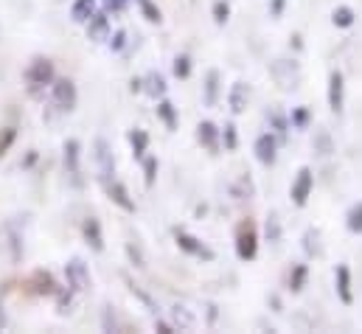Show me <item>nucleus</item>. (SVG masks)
Returning <instances> with one entry per match:
<instances>
[{
	"mask_svg": "<svg viewBox=\"0 0 362 334\" xmlns=\"http://www.w3.org/2000/svg\"><path fill=\"white\" fill-rule=\"evenodd\" d=\"M57 79V71H54V62L45 59V57H37L28 68H25V87L31 96H42Z\"/></svg>",
	"mask_w": 362,
	"mask_h": 334,
	"instance_id": "f257e3e1",
	"label": "nucleus"
},
{
	"mask_svg": "<svg viewBox=\"0 0 362 334\" xmlns=\"http://www.w3.org/2000/svg\"><path fill=\"white\" fill-rule=\"evenodd\" d=\"M270 76H272V82L278 84L284 93L298 90V87H300V82H303L300 62H298V59H286V57H281V59H275V62H272Z\"/></svg>",
	"mask_w": 362,
	"mask_h": 334,
	"instance_id": "f03ea898",
	"label": "nucleus"
},
{
	"mask_svg": "<svg viewBox=\"0 0 362 334\" xmlns=\"http://www.w3.org/2000/svg\"><path fill=\"white\" fill-rule=\"evenodd\" d=\"M62 163H65V174L71 177V183L76 185V188H82V144L76 141V138H68L65 141V146H62Z\"/></svg>",
	"mask_w": 362,
	"mask_h": 334,
	"instance_id": "7ed1b4c3",
	"label": "nucleus"
},
{
	"mask_svg": "<svg viewBox=\"0 0 362 334\" xmlns=\"http://www.w3.org/2000/svg\"><path fill=\"white\" fill-rule=\"evenodd\" d=\"M259 253V234H256V225L247 219L236 228V255L242 261H253Z\"/></svg>",
	"mask_w": 362,
	"mask_h": 334,
	"instance_id": "20e7f679",
	"label": "nucleus"
},
{
	"mask_svg": "<svg viewBox=\"0 0 362 334\" xmlns=\"http://www.w3.org/2000/svg\"><path fill=\"white\" fill-rule=\"evenodd\" d=\"M79 101V93H76V84L71 79H54L51 84V104L59 110V113H71Z\"/></svg>",
	"mask_w": 362,
	"mask_h": 334,
	"instance_id": "39448f33",
	"label": "nucleus"
},
{
	"mask_svg": "<svg viewBox=\"0 0 362 334\" xmlns=\"http://www.w3.org/2000/svg\"><path fill=\"white\" fill-rule=\"evenodd\" d=\"M93 161H95V171H98L101 183H110L115 177V158H112V149L104 138L93 141Z\"/></svg>",
	"mask_w": 362,
	"mask_h": 334,
	"instance_id": "423d86ee",
	"label": "nucleus"
},
{
	"mask_svg": "<svg viewBox=\"0 0 362 334\" xmlns=\"http://www.w3.org/2000/svg\"><path fill=\"white\" fill-rule=\"evenodd\" d=\"M65 278H68V287L71 292H90L93 287V278H90V270L82 258H71L65 264Z\"/></svg>",
	"mask_w": 362,
	"mask_h": 334,
	"instance_id": "0eeeda50",
	"label": "nucleus"
},
{
	"mask_svg": "<svg viewBox=\"0 0 362 334\" xmlns=\"http://www.w3.org/2000/svg\"><path fill=\"white\" fill-rule=\"evenodd\" d=\"M175 242H177V248H180L185 255H191V258H199V261H214V258H216V253L211 250L202 239H197L194 234H188V231H177V234H175Z\"/></svg>",
	"mask_w": 362,
	"mask_h": 334,
	"instance_id": "6e6552de",
	"label": "nucleus"
},
{
	"mask_svg": "<svg viewBox=\"0 0 362 334\" xmlns=\"http://www.w3.org/2000/svg\"><path fill=\"white\" fill-rule=\"evenodd\" d=\"M312 188H315V174H312V168L309 166L298 168V174H295V180H292V188H289L292 202H295L298 208H303V205L309 202V197H312Z\"/></svg>",
	"mask_w": 362,
	"mask_h": 334,
	"instance_id": "1a4fd4ad",
	"label": "nucleus"
},
{
	"mask_svg": "<svg viewBox=\"0 0 362 334\" xmlns=\"http://www.w3.org/2000/svg\"><path fill=\"white\" fill-rule=\"evenodd\" d=\"M197 141L202 149H208L211 155H219L222 149V129L214 124V121H199L197 127Z\"/></svg>",
	"mask_w": 362,
	"mask_h": 334,
	"instance_id": "9d476101",
	"label": "nucleus"
},
{
	"mask_svg": "<svg viewBox=\"0 0 362 334\" xmlns=\"http://www.w3.org/2000/svg\"><path fill=\"white\" fill-rule=\"evenodd\" d=\"M278 138L272 135V132H262L259 138H256V144H253V152H256V161L262 163V166H272L275 161H278Z\"/></svg>",
	"mask_w": 362,
	"mask_h": 334,
	"instance_id": "9b49d317",
	"label": "nucleus"
},
{
	"mask_svg": "<svg viewBox=\"0 0 362 334\" xmlns=\"http://www.w3.org/2000/svg\"><path fill=\"white\" fill-rule=\"evenodd\" d=\"M343 104H346V76H343V71H332L329 74V110L334 115H340Z\"/></svg>",
	"mask_w": 362,
	"mask_h": 334,
	"instance_id": "f8f14e48",
	"label": "nucleus"
},
{
	"mask_svg": "<svg viewBox=\"0 0 362 334\" xmlns=\"http://www.w3.org/2000/svg\"><path fill=\"white\" fill-rule=\"evenodd\" d=\"M334 289H337L340 304H346V306L354 304V287H351V270H349V264H337V270H334Z\"/></svg>",
	"mask_w": 362,
	"mask_h": 334,
	"instance_id": "ddd939ff",
	"label": "nucleus"
},
{
	"mask_svg": "<svg viewBox=\"0 0 362 334\" xmlns=\"http://www.w3.org/2000/svg\"><path fill=\"white\" fill-rule=\"evenodd\" d=\"M169 323L175 326V332H194L197 329V315L185 304H172L169 306Z\"/></svg>",
	"mask_w": 362,
	"mask_h": 334,
	"instance_id": "4468645a",
	"label": "nucleus"
},
{
	"mask_svg": "<svg viewBox=\"0 0 362 334\" xmlns=\"http://www.w3.org/2000/svg\"><path fill=\"white\" fill-rule=\"evenodd\" d=\"M85 25H88V40H90V42H107L110 34H112V25H110L107 11H95Z\"/></svg>",
	"mask_w": 362,
	"mask_h": 334,
	"instance_id": "2eb2a0df",
	"label": "nucleus"
},
{
	"mask_svg": "<svg viewBox=\"0 0 362 334\" xmlns=\"http://www.w3.org/2000/svg\"><path fill=\"white\" fill-rule=\"evenodd\" d=\"M104 188H107V194H110V200L121 208V211H127V214H135V200L129 197V191H127V185L121 183V180H110V183H104Z\"/></svg>",
	"mask_w": 362,
	"mask_h": 334,
	"instance_id": "dca6fc26",
	"label": "nucleus"
},
{
	"mask_svg": "<svg viewBox=\"0 0 362 334\" xmlns=\"http://www.w3.org/2000/svg\"><path fill=\"white\" fill-rule=\"evenodd\" d=\"M219 96H222V74L216 68H211L205 74V84H202V101H205V107H216L219 104Z\"/></svg>",
	"mask_w": 362,
	"mask_h": 334,
	"instance_id": "f3484780",
	"label": "nucleus"
},
{
	"mask_svg": "<svg viewBox=\"0 0 362 334\" xmlns=\"http://www.w3.org/2000/svg\"><path fill=\"white\" fill-rule=\"evenodd\" d=\"M247 104H250V87L245 82H233L230 90H228V107H230V113L233 115H242L247 110Z\"/></svg>",
	"mask_w": 362,
	"mask_h": 334,
	"instance_id": "a211bd4d",
	"label": "nucleus"
},
{
	"mask_svg": "<svg viewBox=\"0 0 362 334\" xmlns=\"http://www.w3.org/2000/svg\"><path fill=\"white\" fill-rule=\"evenodd\" d=\"M82 236H85V242H88L95 253L104 250V234H101V222H98L95 217H88V219H85V225H82Z\"/></svg>",
	"mask_w": 362,
	"mask_h": 334,
	"instance_id": "6ab92c4d",
	"label": "nucleus"
},
{
	"mask_svg": "<svg viewBox=\"0 0 362 334\" xmlns=\"http://www.w3.org/2000/svg\"><path fill=\"white\" fill-rule=\"evenodd\" d=\"M144 82V93L146 96H152L155 101L158 98H163L166 96V90H169V84L163 79V74H158V71H152V74H146V79H141Z\"/></svg>",
	"mask_w": 362,
	"mask_h": 334,
	"instance_id": "aec40b11",
	"label": "nucleus"
},
{
	"mask_svg": "<svg viewBox=\"0 0 362 334\" xmlns=\"http://www.w3.org/2000/svg\"><path fill=\"white\" fill-rule=\"evenodd\" d=\"M158 118L166 124V129H169V132H175V129H177V124H180V118H177V107H175L166 96H163V98H160V104H158Z\"/></svg>",
	"mask_w": 362,
	"mask_h": 334,
	"instance_id": "412c9836",
	"label": "nucleus"
},
{
	"mask_svg": "<svg viewBox=\"0 0 362 334\" xmlns=\"http://www.w3.org/2000/svg\"><path fill=\"white\" fill-rule=\"evenodd\" d=\"M323 236H320V231L317 228H306L303 231V250L309 258H320L323 255V242H320Z\"/></svg>",
	"mask_w": 362,
	"mask_h": 334,
	"instance_id": "4be33fe9",
	"label": "nucleus"
},
{
	"mask_svg": "<svg viewBox=\"0 0 362 334\" xmlns=\"http://www.w3.org/2000/svg\"><path fill=\"white\" fill-rule=\"evenodd\" d=\"M264 236H267V242H270L272 248H278L281 245V239H284V225H281V217L270 211L267 214V222H264Z\"/></svg>",
	"mask_w": 362,
	"mask_h": 334,
	"instance_id": "5701e85b",
	"label": "nucleus"
},
{
	"mask_svg": "<svg viewBox=\"0 0 362 334\" xmlns=\"http://www.w3.org/2000/svg\"><path fill=\"white\" fill-rule=\"evenodd\" d=\"M312 149H315L320 158H332V152H334L332 132H329V129H317V132H315V141H312Z\"/></svg>",
	"mask_w": 362,
	"mask_h": 334,
	"instance_id": "b1692460",
	"label": "nucleus"
},
{
	"mask_svg": "<svg viewBox=\"0 0 362 334\" xmlns=\"http://www.w3.org/2000/svg\"><path fill=\"white\" fill-rule=\"evenodd\" d=\"M93 14H95V0H74V6H71L74 23H88Z\"/></svg>",
	"mask_w": 362,
	"mask_h": 334,
	"instance_id": "393cba45",
	"label": "nucleus"
},
{
	"mask_svg": "<svg viewBox=\"0 0 362 334\" xmlns=\"http://www.w3.org/2000/svg\"><path fill=\"white\" fill-rule=\"evenodd\" d=\"M354 20H357V14H354L351 6H337V8L332 11V23H334L337 28H351Z\"/></svg>",
	"mask_w": 362,
	"mask_h": 334,
	"instance_id": "a878e982",
	"label": "nucleus"
},
{
	"mask_svg": "<svg viewBox=\"0 0 362 334\" xmlns=\"http://www.w3.org/2000/svg\"><path fill=\"white\" fill-rule=\"evenodd\" d=\"M306 281H309V267L306 264H295L292 272H289V289L292 292H300L306 287Z\"/></svg>",
	"mask_w": 362,
	"mask_h": 334,
	"instance_id": "bb28decb",
	"label": "nucleus"
},
{
	"mask_svg": "<svg viewBox=\"0 0 362 334\" xmlns=\"http://www.w3.org/2000/svg\"><path fill=\"white\" fill-rule=\"evenodd\" d=\"M267 121H270V127H272V135H275L278 141H284L286 132H289V121H286L278 110H270V113H267Z\"/></svg>",
	"mask_w": 362,
	"mask_h": 334,
	"instance_id": "cd10ccee",
	"label": "nucleus"
},
{
	"mask_svg": "<svg viewBox=\"0 0 362 334\" xmlns=\"http://www.w3.org/2000/svg\"><path fill=\"white\" fill-rule=\"evenodd\" d=\"M129 144H132V155L135 158H144L146 149H149V135L144 129H132L129 132Z\"/></svg>",
	"mask_w": 362,
	"mask_h": 334,
	"instance_id": "c85d7f7f",
	"label": "nucleus"
},
{
	"mask_svg": "<svg viewBox=\"0 0 362 334\" xmlns=\"http://www.w3.org/2000/svg\"><path fill=\"white\" fill-rule=\"evenodd\" d=\"M346 228L351 231V234H362V202H354L351 208H349V214H346Z\"/></svg>",
	"mask_w": 362,
	"mask_h": 334,
	"instance_id": "c756f323",
	"label": "nucleus"
},
{
	"mask_svg": "<svg viewBox=\"0 0 362 334\" xmlns=\"http://www.w3.org/2000/svg\"><path fill=\"white\" fill-rule=\"evenodd\" d=\"M34 284H40L37 287V292L40 295H57V284H54V278H51V272H34Z\"/></svg>",
	"mask_w": 362,
	"mask_h": 334,
	"instance_id": "7c9ffc66",
	"label": "nucleus"
},
{
	"mask_svg": "<svg viewBox=\"0 0 362 334\" xmlns=\"http://www.w3.org/2000/svg\"><path fill=\"white\" fill-rule=\"evenodd\" d=\"M289 127L292 129H306L309 127V110L306 107H295L289 115Z\"/></svg>",
	"mask_w": 362,
	"mask_h": 334,
	"instance_id": "2f4dec72",
	"label": "nucleus"
},
{
	"mask_svg": "<svg viewBox=\"0 0 362 334\" xmlns=\"http://www.w3.org/2000/svg\"><path fill=\"white\" fill-rule=\"evenodd\" d=\"M138 6H141V14H144L149 23H163V14H160V8H158L152 0H138Z\"/></svg>",
	"mask_w": 362,
	"mask_h": 334,
	"instance_id": "473e14b6",
	"label": "nucleus"
},
{
	"mask_svg": "<svg viewBox=\"0 0 362 334\" xmlns=\"http://www.w3.org/2000/svg\"><path fill=\"white\" fill-rule=\"evenodd\" d=\"M172 68H175V76H177V79H188V76H191V57H188V54H177Z\"/></svg>",
	"mask_w": 362,
	"mask_h": 334,
	"instance_id": "72a5a7b5",
	"label": "nucleus"
},
{
	"mask_svg": "<svg viewBox=\"0 0 362 334\" xmlns=\"http://www.w3.org/2000/svg\"><path fill=\"white\" fill-rule=\"evenodd\" d=\"M228 17H230V6H228V0H216V3H214V23H216V25H225Z\"/></svg>",
	"mask_w": 362,
	"mask_h": 334,
	"instance_id": "f704fd0d",
	"label": "nucleus"
},
{
	"mask_svg": "<svg viewBox=\"0 0 362 334\" xmlns=\"http://www.w3.org/2000/svg\"><path fill=\"white\" fill-rule=\"evenodd\" d=\"M222 144H225L228 152H233V149L239 146V135H236V127H233V124H225V129H222Z\"/></svg>",
	"mask_w": 362,
	"mask_h": 334,
	"instance_id": "c9c22d12",
	"label": "nucleus"
},
{
	"mask_svg": "<svg viewBox=\"0 0 362 334\" xmlns=\"http://www.w3.org/2000/svg\"><path fill=\"white\" fill-rule=\"evenodd\" d=\"M144 161V180H146V185H152L155 183V177H158V158H141Z\"/></svg>",
	"mask_w": 362,
	"mask_h": 334,
	"instance_id": "e433bc0d",
	"label": "nucleus"
},
{
	"mask_svg": "<svg viewBox=\"0 0 362 334\" xmlns=\"http://www.w3.org/2000/svg\"><path fill=\"white\" fill-rule=\"evenodd\" d=\"M129 289H132V295H138V298H141V301L146 304V309H149L152 315H158V312H160V309H158V304L152 301V295H149V292H144V289H141L138 284H129Z\"/></svg>",
	"mask_w": 362,
	"mask_h": 334,
	"instance_id": "4c0bfd02",
	"label": "nucleus"
},
{
	"mask_svg": "<svg viewBox=\"0 0 362 334\" xmlns=\"http://www.w3.org/2000/svg\"><path fill=\"white\" fill-rule=\"evenodd\" d=\"M132 0H104V11L107 14H124L129 8Z\"/></svg>",
	"mask_w": 362,
	"mask_h": 334,
	"instance_id": "58836bf2",
	"label": "nucleus"
},
{
	"mask_svg": "<svg viewBox=\"0 0 362 334\" xmlns=\"http://www.w3.org/2000/svg\"><path fill=\"white\" fill-rule=\"evenodd\" d=\"M71 306H74L71 292H59V289H57V309H59V315H68V312H71Z\"/></svg>",
	"mask_w": 362,
	"mask_h": 334,
	"instance_id": "ea45409f",
	"label": "nucleus"
},
{
	"mask_svg": "<svg viewBox=\"0 0 362 334\" xmlns=\"http://www.w3.org/2000/svg\"><path fill=\"white\" fill-rule=\"evenodd\" d=\"M101 326H104V332H118V323H115L112 306H104V315H101Z\"/></svg>",
	"mask_w": 362,
	"mask_h": 334,
	"instance_id": "a19ab883",
	"label": "nucleus"
},
{
	"mask_svg": "<svg viewBox=\"0 0 362 334\" xmlns=\"http://www.w3.org/2000/svg\"><path fill=\"white\" fill-rule=\"evenodd\" d=\"M127 255L135 261V267H146V255H144V250H141L138 245L129 242V245H127Z\"/></svg>",
	"mask_w": 362,
	"mask_h": 334,
	"instance_id": "79ce46f5",
	"label": "nucleus"
},
{
	"mask_svg": "<svg viewBox=\"0 0 362 334\" xmlns=\"http://www.w3.org/2000/svg\"><path fill=\"white\" fill-rule=\"evenodd\" d=\"M124 45H127V31H115V37L110 34V48L118 54V51H124Z\"/></svg>",
	"mask_w": 362,
	"mask_h": 334,
	"instance_id": "37998d69",
	"label": "nucleus"
},
{
	"mask_svg": "<svg viewBox=\"0 0 362 334\" xmlns=\"http://www.w3.org/2000/svg\"><path fill=\"white\" fill-rule=\"evenodd\" d=\"M11 141H14V129H8V132H6V138L0 141V155H6V149H8V144H11Z\"/></svg>",
	"mask_w": 362,
	"mask_h": 334,
	"instance_id": "c03bdc74",
	"label": "nucleus"
},
{
	"mask_svg": "<svg viewBox=\"0 0 362 334\" xmlns=\"http://www.w3.org/2000/svg\"><path fill=\"white\" fill-rule=\"evenodd\" d=\"M155 329L160 334H175V326H172V323H160V321H155Z\"/></svg>",
	"mask_w": 362,
	"mask_h": 334,
	"instance_id": "a18cd8bd",
	"label": "nucleus"
},
{
	"mask_svg": "<svg viewBox=\"0 0 362 334\" xmlns=\"http://www.w3.org/2000/svg\"><path fill=\"white\" fill-rule=\"evenodd\" d=\"M284 3H286V0H272V17H281V11H284Z\"/></svg>",
	"mask_w": 362,
	"mask_h": 334,
	"instance_id": "49530a36",
	"label": "nucleus"
},
{
	"mask_svg": "<svg viewBox=\"0 0 362 334\" xmlns=\"http://www.w3.org/2000/svg\"><path fill=\"white\" fill-rule=\"evenodd\" d=\"M6 326H8V318H6V306L0 304V332H3Z\"/></svg>",
	"mask_w": 362,
	"mask_h": 334,
	"instance_id": "de8ad7c7",
	"label": "nucleus"
}]
</instances>
